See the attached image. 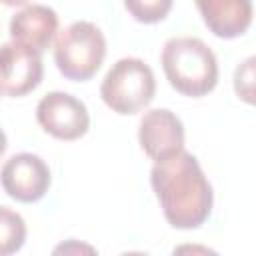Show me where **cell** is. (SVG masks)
I'll return each instance as SVG.
<instances>
[{"mask_svg": "<svg viewBox=\"0 0 256 256\" xmlns=\"http://www.w3.org/2000/svg\"><path fill=\"white\" fill-rule=\"evenodd\" d=\"M150 184L170 226L192 230L208 220L214 194L194 154L182 148L174 156L154 162Z\"/></svg>", "mask_w": 256, "mask_h": 256, "instance_id": "6da1fadb", "label": "cell"}, {"mask_svg": "<svg viewBox=\"0 0 256 256\" xmlns=\"http://www.w3.org/2000/svg\"><path fill=\"white\" fill-rule=\"evenodd\" d=\"M162 68L174 90L200 98L218 82V62L212 48L194 36H174L162 48Z\"/></svg>", "mask_w": 256, "mask_h": 256, "instance_id": "7a4b0ae2", "label": "cell"}, {"mask_svg": "<svg viewBox=\"0 0 256 256\" xmlns=\"http://www.w3.org/2000/svg\"><path fill=\"white\" fill-rule=\"evenodd\" d=\"M106 56V38L102 30L88 22L76 20L58 32L54 42V62L68 80H90Z\"/></svg>", "mask_w": 256, "mask_h": 256, "instance_id": "3957f363", "label": "cell"}, {"mask_svg": "<svg viewBox=\"0 0 256 256\" xmlns=\"http://www.w3.org/2000/svg\"><path fill=\"white\" fill-rule=\"evenodd\" d=\"M156 92L152 68L134 56L120 58L112 64L100 84V96L116 114H136L146 108Z\"/></svg>", "mask_w": 256, "mask_h": 256, "instance_id": "277c9868", "label": "cell"}, {"mask_svg": "<svg viewBox=\"0 0 256 256\" xmlns=\"http://www.w3.org/2000/svg\"><path fill=\"white\" fill-rule=\"evenodd\" d=\"M38 124L58 140H76L88 132L90 116L86 104L68 92H48L36 106Z\"/></svg>", "mask_w": 256, "mask_h": 256, "instance_id": "5b68a950", "label": "cell"}, {"mask_svg": "<svg viewBox=\"0 0 256 256\" xmlns=\"http://www.w3.org/2000/svg\"><path fill=\"white\" fill-rule=\"evenodd\" d=\"M48 164L32 152H20L6 160L0 170L4 192L18 202H38L50 188Z\"/></svg>", "mask_w": 256, "mask_h": 256, "instance_id": "8992f818", "label": "cell"}, {"mask_svg": "<svg viewBox=\"0 0 256 256\" xmlns=\"http://www.w3.org/2000/svg\"><path fill=\"white\" fill-rule=\"evenodd\" d=\"M44 66L40 54L18 42L0 46V92L12 98L32 92L42 82Z\"/></svg>", "mask_w": 256, "mask_h": 256, "instance_id": "52a82bcc", "label": "cell"}, {"mask_svg": "<svg viewBox=\"0 0 256 256\" xmlns=\"http://www.w3.org/2000/svg\"><path fill=\"white\" fill-rule=\"evenodd\" d=\"M138 142L154 162L170 158L184 148L182 120L168 108L148 110L138 126Z\"/></svg>", "mask_w": 256, "mask_h": 256, "instance_id": "ba28073f", "label": "cell"}, {"mask_svg": "<svg viewBox=\"0 0 256 256\" xmlns=\"http://www.w3.org/2000/svg\"><path fill=\"white\" fill-rule=\"evenodd\" d=\"M58 32V14L44 4H30L16 12L10 20V36L14 42L42 54Z\"/></svg>", "mask_w": 256, "mask_h": 256, "instance_id": "9c48e42d", "label": "cell"}, {"mask_svg": "<svg viewBox=\"0 0 256 256\" xmlns=\"http://www.w3.org/2000/svg\"><path fill=\"white\" fill-rule=\"evenodd\" d=\"M196 8L218 38H238L252 24V0H194Z\"/></svg>", "mask_w": 256, "mask_h": 256, "instance_id": "30bf717a", "label": "cell"}, {"mask_svg": "<svg viewBox=\"0 0 256 256\" xmlns=\"http://www.w3.org/2000/svg\"><path fill=\"white\" fill-rule=\"evenodd\" d=\"M26 240V222L24 218L8 208L0 206V256L18 252Z\"/></svg>", "mask_w": 256, "mask_h": 256, "instance_id": "8fae6325", "label": "cell"}, {"mask_svg": "<svg viewBox=\"0 0 256 256\" xmlns=\"http://www.w3.org/2000/svg\"><path fill=\"white\" fill-rule=\"evenodd\" d=\"M124 6L134 20L154 24L168 16L172 0H124Z\"/></svg>", "mask_w": 256, "mask_h": 256, "instance_id": "7c38bea8", "label": "cell"}, {"mask_svg": "<svg viewBox=\"0 0 256 256\" xmlns=\"http://www.w3.org/2000/svg\"><path fill=\"white\" fill-rule=\"evenodd\" d=\"M254 58H246L234 72V90L238 94V98H242L244 102L252 104L254 102Z\"/></svg>", "mask_w": 256, "mask_h": 256, "instance_id": "4fadbf2b", "label": "cell"}, {"mask_svg": "<svg viewBox=\"0 0 256 256\" xmlns=\"http://www.w3.org/2000/svg\"><path fill=\"white\" fill-rule=\"evenodd\" d=\"M6 146H8V144H6V134H4V130L0 128V158H2V154L6 152Z\"/></svg>", "mask_w": 256, "mask_h": 256, "instance_id": "5bb4252c", "label": "cell"}, {"mask_svg": "<svg viewBox=\"0 0 256 256\" xmlns=\"http://www.w3.org/2000/svg\"><path fill=\"white\" fill-rule=\"evenodd\" d=\"M2 4H6V6H24V4H28V0H0Z\"/></svg>", "mask_w": 256, "mask_h": 256, "instance_id": "9a60e30c", "label": "cell"}]
</instances>
